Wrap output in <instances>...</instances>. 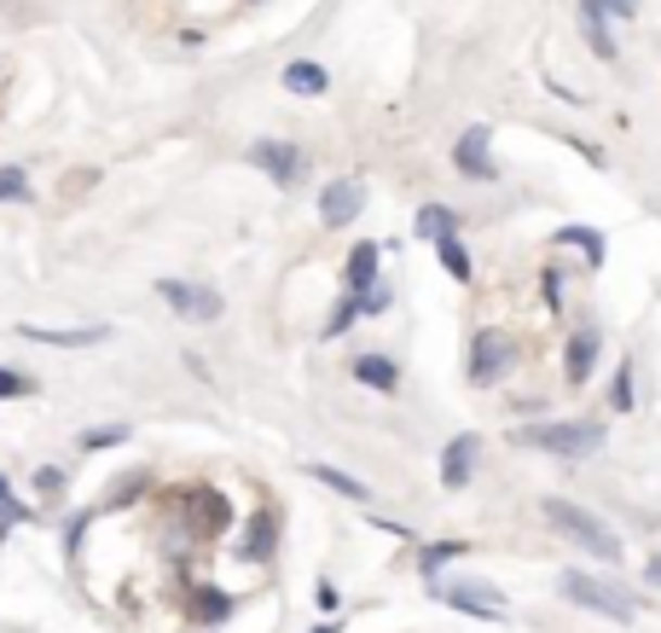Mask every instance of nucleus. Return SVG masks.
Masks as SVG:
<instances>
[{"instance_id":"1","label":"nucleus","mask_w":661,"mask_h":633,"mask_svg":"<svg viewBox=\"0 0 661 633\" xmlns=\"http://www.w3.org/2000/svg\"><path fill=\"white\" fill-rule=\"evenodd\" d=\"M539 511H546V523H551L563 541H574V546H581L586 558H603V564H615V558H621V535H615V529H609V523L598 518V511L574 506V499H546Z\"/></svg>"},{"instance_id":"16","label":"nucleus","mask_w":661,"mask_h":633,"mask_svg":"<svg viewBox=\"0 0 661 633\" xmlns=\"http://www.w3.org/2000/svg\"><path fill=\"white\" fill-rule=\"evenodd\" d=\"M284 88H291V93H326L331 76H326V64L296 59V64H284Z\"/></svg>"},{"instance_id":"4","label":"nucleus","mask_w":661,"mask_h":633,"mask_svg":"<svg viewBox=\"0 0 661 633\" xmlns=\"http://www.w3.org/2000/svg\"><path fill=\"white\" fill-rule=\"evenodd\" d=\"M517 349L511 338H499V331H476L470 338V384H499L505 372H511Z\"/></svg>"},{"instance_id":"23","label":"nucleus","mask_w":661,"mask_h":633,"mask_svg":"<svg viewBox=\"0 0 661 633\" xmlns=\"http://www.w3.org/2000/svg\"><path fill=\"white\" fill-rule=\"evenodd\" d=\"M435 256H441V268L459 279V286L470 279V256H465V244H459V239H435Z\"/></svg>"},{"instance_id":"22","label":"nucleus","mask_w":661,"mask_h":633,"mask_svg":"<svg viewBox=\"0 0 661 633\" xmlns=\"http://www.w3.org/2000/svg\"><path fill=\"white\" fill-rule=\"evenodd\" d=\"M453 558H465V541H430V546L418 553V570H423V575H435L441 564H453Z\"/></svg>"},{"instance_id":"9","label":"nucleus","mask_w":661,"mask_h":633,"mask_svg":"<svg viewBox=\"0 0 661 633\" xmlns=\"http://www.w3.org/2000/svg\"><path fill=\"white\" fill-rule=\"evenodd\" d=\"M453 163H459V175L470 180H494V140H487V128H465L459 145H453Z\"/></svg>"},{"instance_id":"33","label":"nucleus","mask_w":661,"mask_h":633,"mask_svg":"<svg viewBox=\"0 0 661 633\" xmlns=\"http://www.w3.org/2000/svg\"><path fill=\"white\" fill-rule=\"evenodd\" d=\"M603 18H638V0H598Z\"/></svg>"},{"instance_id":"31","label":"nucleus","mask_w":661,"mask_h":633,"mask_svg":"<svg viewBox=\"0 0 661 633\" xmlns=\"http://www.w3.org/2000/svg\"><path fill=\"white\" fill-rule=\"evenodd\" d=\"M354 303H360V314H383L389 308V286H371L366 296H354Z\"/></svg>"},{"instance_id":"20","label":"nucleus","mask_w":661,"mask_h":633,"mask_svg":"<svg viewBox=\"0 0 661 633\" xmlns=\"http://www.w3.org/2000/svg\"><path fill=\"white\" fill-rule=\"evenodd\" d=\"M128 442V425H93L81 430V454H105V447H123Z\"/></svg>"},{"instance_id":"8","label":"nucleus","mask_w":661,"mask_h":633,"mask_svg":"<svg viewBox=\"0 0 661 633\" xmlns=\"http://www.w3.org/2000/svg\"><path fill=\"white\" fill-rule=\"evenodd\" d=\"M360 210H366V187H360V180H331V187L319 192V221H326V227H348Z\"/></svg>"},{"instance_id":"21","label":"nucleus","mask_w":661,"mask_h":633,"mask_svg":"<svg viewBox=\"0 0 661 633\" xmlns=\"http://www.w3.org/2000/svg\"><path fill=\"white\" fill-rule=\"evenodd\" d=\"M557 244H581L592 268L603 262V232H598V227H563V232H557Z\"/></svg>"},{"instance_id":"12","label":"nucleus","mask_w":661,"mask_h":633,"mask_svg":"<svg viewBox=\"0 0 661 633\" xmlns=\"http://www.w3.org/2000/svg\"><path fill=\"white\" fill-rule=\"evenodd\" d=\"M581 36H586V47H592L603 64L621 59V53H615V36H609V18L598 12V0H581Z\"/></svg>"},{"instance_id":"15","label":"nucleus","mask_w":661,"mask_h":633,"mask_svg":"<svg viewBox=\"0 0 661 633\" xmlns=\"http://www.w3.org/2000/svg\"><path fill=\"white\" fill-rule=\"evenodd\" d=\"M354 378H360L366 390H383V395L401 390V366L389 355H360V360H354Z\"/></svg>"},{"instance_id":"26","label":"nucleus","mask_w":661,"mask_h":633,"mask_svg":"<svg viewBox=\"0 0 661 633\" xmlns=\"http://www.w3.org/2000/svg\"><path fill=\"white\" fill-rule=\"evenodd\" d=\"M24 198H29L24 169H0V204H24Z\"/></svg>"},{"instance_id":"5","label":"nucleus","mask_w":661,"mask_h":633,"mask_svg":"<svg viewBox=\"0 0 661 633\" xmlns=\"http://www.w3.org/2000/svg\"><path fill=\"white\" fill-rule=\"evenodd\" d=\"M430 598H441V605H453V610H465V616H482V622H499V616H505V593H494V587L430 581Z\"/></svg>"},{"instance_id":"10","label":"nucleus","mask_w":661,"mask_h":633,"mask_svg":"<svg viewBox=\"0 0 661 633\" xmlns=\"http://www.w3.org/2000/svg\"><path fill=\"white\" fill-rule=\"evenodd\" d=\"M482 442L476 436H453L441 447V489H470V471H476Z\"/></svg>"},{"instance_id":"32","label":"nucleus","mask_w":661,"mask_h":633,"mask_svg":"<svg viewBox=\"0 0 661 633\" xmlns=\"http://www.w3.org/2000/svg\"><path fill=\"white\" fill-rule=\"evenodd\" d=\"M93 523V511H81V518H71V529H64V553H81V529Z\"/></svg>"},{"instance_id":"30","label":"nucleus","mask_w":661,"mask_h":633,"mask_svg":"<svg viewBox=\"0 0 661 633\" xmlns=\"http://www.w3.org/2000/svg\"><path fill=\"white\" fill-rule=\"evenodd\" d=\"M145 482H151V477H123V489L111 494V506H128V499H140V494H145Z\"/></svg>"},{"instance_id":"24","label":"nucleus","mask_w":661,"mask_h":633,"mask_svg":"<svg viewBox=\"0 0 661 633\" xmlns=\"http://www.w3.org/2000/svg\"><path fill=\"white\" fill-rule=\"evenodd\" d=\"M24 395H36V378H29V372H12V366H0V402H24Z\"/></svg>"},{"instance_id":"13","label":"nucleus","mask_w":661,"mask_h":633,"mask_svg":"<svg viewBox=\"0 0 661 633\" xmlns=\"http://www.w3.org/2000/svg\"><path fill=\"white\" fill-rule=\"evenodd\" d=\"M378 256H383V244H371V239L348 250V296H366L378 286Z\"/></svg>"},{"instance_id":"18","label":"nucleus","mask_w":661,"mask_h":633,"mask_svg":"<svg viewBox=\"0 0 661 633\" xmlns=\"http://www.w3.org/2000/svg\"><path fill=\"white\" fill-rule=\"evenodd\" d=\"M274 529H279V518H274V511H262V518L250 523V535H244V558H256V564L274 558Z\"/></svg>"},{"instance_id":"25","label":"nucleus","mask_w":661,"mask_h":633,"mask_svg":"<svg viewBox=\"0 0 661 633\" xmlns=\"http://www.w3.org/2000/svg\"><path fill=\"white\" fill-rule=\"evenodd\" d=\"M633 402H638V390H633V366H621V372H615V390H609V407H615V413H633Z\"/></svg>"},{"instance_id":"36","label":"nucleus","mask_w":661,"mask_h":633,"mask_svg":"<svg viewBox=\"0 0 661 633\" xmlns=\"http://www.w3.org/2000/svg\"><path fill=\"white\" fill-rule=\"evenodd\" d=\"M314 633H343V622H319Z\"/></svg>"},{"instance_id":"28","label":"nucleus","mask_w":661,"mask_h":633,"mask_svg":"<svg viewBox=\"0 0 661 633\" xmlns=\"http://www.w3.org/2000/svg\"><path fill=\"white\" fill-rule=\"evenodd\" d=\"M354 320H360V303H354V296H343V303H336V314H331V326H326V338H343Z\"/></svg>"},{"instance_id":"3","label":"nucleus","mask_w":661,"mask_h":633,"mask_svg":"<svg viewBox=\"0 0 661 633\" xmlns=\"http://www.w3.org/2000/svg\"><path fill=\"white\" fill-rule=\"evenodd\" d=\"M557 593H563L569 605H581V610L609 616V622H633L638 616V598H626L621 587H609V581H598V575H557Z\"/></svg>"},{"instance_id":"34","label":"nucleus","mask_w":661,"mask_h":633,"mask_svg":"<svg viewBox=\"0 0 661 633\" xmlns=\"http://www.w3.org/2000/svg\"><path fill=\"white\" fill-rule=\"evenodd\" d=\"M0 511H24L18 499H12V482H7V477H0Z\"/></svg>"},{"instance_id":"14","label":"nucleus","mask_w":661,"mask_h":633,"mask_svg":"<svg viewBox=\"0 0 661 633\" xmlns=\"http://www.w3.org/2000/svg\"><path fill=\"white\" fill-rule=\"evenodd\" d=\"M598 349H603L598 331H574V338H569V360H563L569 384H586V378H592V366H598Z\"/></svg>"},{"instance_id":"6","label":"nucleus","mask_w":661,"mask_h":633,"mask_svg":"<svg viewBox=\"0 0 661 633\" xmlns=\"http://www.w3.org/2000/svg\"><path fill=\"white\" fill-rule=\"evenodd\" d=\"M250 163H256L262 175H274L279 187H296V180L308 175V157H302V145H291V140H256L250 145Z\"/></svg>"},{"instance_id":"17","label":"nucleus","mask_w":661,"mask_h":633,"mask_svg":"<svg viewBox=\"0 0 661 633\" xmlns=\"http://www.w3.org/2000/svg\"><path fill=\"white\" fill-rule=\"evenodd\" d=\"M308 477H314V482H326V489H331V494H343V499H371L366 482H354L348 471H336V465H308Z\"/></svg>"},{"instance_id":"27","label":"nucleus","mask_w":661,"mask_h":633,"mask_svg":"<svg viewBox=\"0 0 661 633\" xmlns=\"http://www.w3.org/2000/svg\"><path fill=\"white\" fill-rule=\"evenodd\" d=\"M198 616H203V622H227V616H232V598H227V593H198Z\"/></svg>"},{"instance_id":"35","label":"nucleus","mask_w":661,"mask_h":633,"mask_svg":"<svg viewBox=\"0 0 661 633\" xmlns=\"http://www.w3.org/2000/svg\"><path fill=\"white\" fill-rule=\"evenodd\" d=\"M650 581H656V587H661V553L650 558Z\"/></svg>"},{"instance_id":"11","label":"nucleus","mask_w":661,"mask_h":633,"mask_svg":"<svg viewBox=\"0 0 661 633\" xmlns=\"http://www.w3.org/2000/svg\"><path fill=\"white\" fill-rule=\"evenodd\" d=\"M29 343H47V349H88V343H105L111 338V326H71V331H59V326H18Z\"/></svg>"},{"instance_id":"19","label":"nucleus","mask_w":661,"mask_h":633,"mask_svg":"<svg viewBox=\"0 0 661 633\" xmlns=\"http://www.w3.org/2000/svg\"><path fill=\"white\" fill-rule=\"evenodd\" d=\"M453 227H459V215H453V210H441V204L418 210V232H423V239H453Z\"/></svg>"},{"instance_id":"7","label":"nucleus","mask_w":661,"mask_h":633,"mask_svg":"<svg viewBox=\"0 0 661 633\" xmlns=\"http://www.w3.org/2000/svg\"><path fill=\"white\" fill-rule=\"evenodd\" d=\"M157 296L180 320H220V308H227L209 286H186V279H157Z\"/></svg>"},{"instance_id":"29","label":"nucleus","mask_w":661,"mask_h":633,"mask_svg":"<svg viewBox=\"0 0 661 633\" xmlns=\"http://www.w3.org/2000/svg\"><path fill=\"white\" fill-rule=\"evenodd\" d=\"M36 494L41 499H59L64 494V471H59V465H41V471H36Z\"/></svg>"},{"instance_id":"2","label":"nucleus","mask_w":661,"mask_h":633,"mask_svg":"<svg viewBox=\"0 0 661 633\" xmlns=\"http://www.w3.org/2000/svg\"><path fill=\"white\" fill-rule=\"evenodd\" d=\"M517 442L539 447V454H557V459H592L603 447V430L598 425H522Z\"/></svg>"}]
</instances>
